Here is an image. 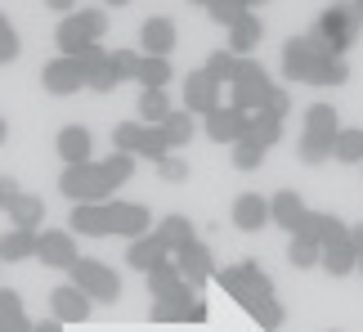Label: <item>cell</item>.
Listing matches in <instances>:
<instances>
[{"instance_id": "51", "label": "cell", "mask_w": 363, "mask_h": 332, "mask_svg": "<svg viewBox=\"0 0 363 332\" xmlns=\"http://www.w3.org/2000/svg\"><path fill=\"white\" fill-rule=\"evenodd\" d=\"M5 135H9V126H5V117H0V144H5Z\"/></svg>"}, {"instance_id": "10", "label": "cell", "mask_w": 363, "mask_h": 332, "mask_svg": "<svg viewBox=\"0 0 363 332\" xmlns=\"http://www.w3.org/2000/svg\"><path fill=\"white\" fill-rule=\"evenodd\" d=\"M40 86H45L50 94H77L86 90V63L81 59H67V54H54V59H45V67H40Z\"/></svg>"}, {"instance_id": "18", "label": "cell", "mask_w": 363, "mask_h": 332, "mask_svg": "<svg viewBox=\"0 0 363 332\" xmlns=\"http://www.w3.org/2000/svg\"><path fill=\"white\" fill-rule=\"evenodd\" d=\"M81 63H86V86L90 90H99V94H108V90H117L121 81H117V72H113V50H104V45H90L86 54H77Z\"/></svg>"}, {"instance_id": "33", "label": "cell", "mask_w": 363, "mask_h": 332, "mask_svg": "<svg viewBox=\"0 0 363 332\" xmlns=\"http://www.w3.org/2000/svg\"><path fill=\"white\" fill-rule=\"evenodd\" d=\"M345 81H350V63L337 59V54H328V59H318L310 86H345Z\"/></svg>"}, {"instance_id": "49", "label": "cell", "mask_w": 363, "mask_h": 332, "mask_svg": "<svg viewBox=\"0 0 363 332\" xmlns=\"http://www.w3.org/2000/svg\"><path fill=\"white\" fill-rule=\"evenodd\" d=\"M36 332H63V323H59V319H40Z\"/></svg>"}, {"instance_id": "42", "label": "cell", "mask_w": 363, "mask_h": 332, "mask_svg": "<svg viewBox=\"0 0 363 332\" xmlns=\"http://www.w3.org/2000/svg\"><path fill=\"white\" fill-rule=\"evenodd\" d=\"M23 54V40H18V32H13V23L0 13V63H13Z\"/></svg>"}, {"instance_id": "43", "label": "cell", "mask_w": 363, "mask_h": 332, "mask_svg": "<svg viewBox=\"0 0 363 332\" xmlns=\"http://www.w3.org/2000/svg\"><path fill=\"white\" fill-rule=\"evenodd\" d=\"M260 113H269V117H278V121H287V113H291V94H287L283 86H274L269 94H264Z\"/></svg>"}, {"instance_id": "36", "label": "cell", "mask_w": 363, "mask_h": 332, "mask_svg": "<svg viewBox=\"0 0 363 332\" xmlns=\"http://www.w3.org/2000/svg\"><path fill=\"white\" fill-rule=\"evenodd\" d=\"M287 260H291L296 270H314V265H323V243L291 238V243H287Z\"/></svg>"}, {"instance_id": "32", "label": "cell", "mask_w": 363, "mask_h": 332, "mask_svg": "<svg viewBox=\"0 0 363 332\" xmlns=\"http://www.w3.org/2000/svg\"><path fill=\"white\" fill-rule=\"evenodd\" d=\"M171 77H175V67H171V59H148L144 54V63H139V86L144 90H166L171 86Z\"/></svg>"}, {"instance_id": "56", "label": "cell", "mask_w": 363, "mask_h": 332, "mask_svg": "<svg viewBox=\"0 0 363 332\" xmlns=\"http://www.w3.org/2000/svg\"><path fill=\"white\" fill-rule=\"evenodd\" d=\"M359 270H363V256H359Z\"/></svg>"}, {"instance_id": "50", "label": "cell", "mask_w": 363, "mask_h": 332, "mask_svg": "<svg viewBox=\"0 0 363 332\" xmlns=\"http://www.w3.org/2000/svg\"><path fill=\"white\" fill-rule=\"evenodd\" d=\"M350 238H354V247H359V256H363V220H359V225H350Z\"/></svg>"}, {"instance_id": "28", "label": "cell", "mask_w": 363, "mask_h": 332, "mask_svg": "<svg viewBox=\"0 0 363 332\" xmlns=\"http://www.w3.org/2000/svg\"><path fill=\"white\" fill-rule=\"evenodd\" d=\"M152 233H157V238H162V247L175 256L179 247H189V243H193V220H189V216H179V211H175V216H162Z\"/></svg>"}, {"instance_id": "19", "label": "cell", "mask_w": 363, "mask_h": 332, "mask_svg": "<svg viewBox=\"0 0 363 332\" xmlns=\"http://www.w3.org/2000/svg\"><path fill=\"white\" fill-rule=\"evenodd\" d=\"M264 225H274L264 193H238V198H233V229H242V233H260Z\"/></svg>"}, {"instance_id": "11", "label": "cell", "mask_w": 363, "mask_h": 332, "mask_svg": "<svg viewBox=\"0 0 363 332\" xmlns=\"http://www.w3.org/2000/svg\"><path fill=\"white\" fill-rule=\"evenodd\" d=\"M202 131H206V140L211 144H238L247 140V131H251V113H242V108H233V104H220L211 117H202Z\"/></svg>"}, {"instance_id": "39", "label": "cell", "mask_w": 363, "mask_h": 332, "mask_svg": "<svg viewBox=\"0 0 363 332\" xmlns=\"http://www.w3.org/2000/svg\"><path fill=\"white\" fill-rule=\"evenodd\" d=\"M202 67H206V72H211V77L220 81V86H229V81H233V72H238V54H229V50H216V54H211V59H206Z\"/></svg>"}, {"instance_id": "38", "label": "cell", "mask_w": 363, "mask_h": 332, "mask_svg": "<svg viewBox=\"0 0 363 332\" xmlns=\"http://www.w3.org/2000/svg\"><path fill=\"white\" fill-rule=\"evenodd\" d=\"M206 13H211V23L233 27L242 13H251V5H247V0H211V5H206Z\"/></svg>"}, {"instance_id": "12", "label": "cell", "mask_w": 363, "mask_h": 332, "mask_svg": "<svg viewBox=\"0 0 363 332\" xmlns=\"http://www.w3.org/2000/svg\"><path fill=\"white\" fill-rule=\"evenodd\" d=\"M171 260L179 265V274H184V283L193 287V292H202V287L216 279V270H220L216 260H211V247H206L202 238H193L189 247H179V252H175Z\"/></svg>"}, {"instance_id": "54", "label": "cell", "mask_w": 363, "mask_h": 332, "mask_svg": "<svg viewBox=\"0 0 363 332\" xmlns=\"http://www.w3.org/2000/svg\"><path fill=\"white\" fill-rule=\"evenodd\" d=\"M193 5H211V0H193Z\"/></svg>"}, {"instance_id": "26", "label": "cell", "mask_w": 363, "mask_h": 332, "mask_svg": "<svg viewBox=\"0 0 363 332\" xmlns=\"http://www.w3.org/2000/svg\"><path fill=\"white\" fill-rule=\"evenodd\" d=\"M162 260H171V252L162 247L157 233H144V238H135L130 247H125V265L139 270V274H148V270H157Z\"/></svg>"}, {"instance_id": "20", "label": "cell", "mask_w": 363, "mask_h": 332, "mask_svg": "<svg viewBox=\"0 0 363 332\" xmlns=\"http://www.w3.org/2000/svg\"><path fill=\"white\" fill-rule=\"evenodd\" d=\"M206 301H152V310H148V319L152 323H206Z\"/></svg>"}, {"instance_id": "16", "label": "cell", "mask_w": 363, "mask_h": 332, "mask_svg": "<svg viewBox=\"0 0 363 332\" xmlns=\"http://www.w3.org/2000/svg\"><path fill=\"white\" fill-rule=\"evenodd\" d=\"M175 40H179V32L166 13H152V18H144V27H139V54H148V59H171Z\"/></svg>"}, {"instance_id": "4", "label": "cell", "mask_w": 363, "mask_h": 332, "mask_svg": "<svg viewBox=\"0 0 363 332\" xmlns=\"http://www.w3.org/2000/svg\"><path fill=\"white\" fill-rule=\"evenodd\" d=\"M337 108L332 104H310L305 108V121H301V144H296V157L305 166H318V162H328L332 157V148H337Z\"/></svg>"}, {"instance_id": "25", "label": "cell", "mask_w": 363, "mask_h": 332, "mask_svg": "<svg viewBox=\"0 0 363 332\" xmlns=\"http://www.w3.org/2000/svg\"><path fill=\"white\" fill-rule=\"evenodd\" d=\"M40 229H9L0 233V265H18V260H36Z\"/></svg>"}, {"instance_id": "48", "label": "cell", "mask_w": 363, "mask_h": 332, "mask_svg": "<svg viewBox=\"0 0 363 332\" xmlns=\"http://www.w3.org/2000/svg\"><path fill=\"white\" fill-rule=\"evenodd\" d=\"M45 5H50L54 13H72V9H77V0H45Z\"/></svg>"}, {"instance_id": "30", "label": "cell", "mask_w": 363, "mask_h": 332, "mask_svg": "<svg viewBox=\"0 0 363 332\" xmlns=\"http://www.w3.org/2000/svg\"><path fill=\"white\" fill-rule=\"evenodd\" d=\"M193 126H198V121H193V113H189V108H175V113L166 117L157 131L166 135V144H171V153H175V148L193 144Z\"/></svg>"}, {"instance_id": "14", "label": "cell", "mask_w": 363, "mask_h": 332, "mask_svg": "<svg viewBox=\"0 0 363 332\" xmlns=\"http://www.w3.org/2000/svg\"><path fill=\"white\" fill-rule=\"evenodd\" d=\"M36 260L50 270H72L77 265V233L72 229H40V243H36Z\"/></svg>"}, {"instance_id": "46", "label": "cell", "mask_w": 363, "mask_h": 332, "mask_svg": "<svg viewBox=\"0 0 363 332\" xmlns=\"http://www.w3.org/2000/svg\"><path fill=\"white\" fill-rule=\"evenodd\" d=\"M0 332H36V323L27 319V310L23 314H0Z\"/></svg>"}, {"instance_id": "1", "label": "cell", "mask_w": 363, "mask_h": 332, "mask_svg": "<svg viewBox=\"0 0 363 332\" xmlns=\"http://www.w3.org/2000/svg\"><path fill=\"white\" fill-rule=\"evenodd\" d=\"M216 283L225 287V292L238 301V306L256 319L264 332H278L287 319V310L278 306V297H274V279L264 274L256 260H238V265H220L216 270Z\"/></svg>"}, {"instance_id": "5", "label": "cell", "mask_w": 363, "mask_h": 332, "mask_svg": "<svg viewBox=\"0 0 363 332\" xmlns=\"http://www.w3.org/2000/svg\"><path fill=\"white\" fill-rule=\"evenodd\" d=\"M104 32H108V13L86 5V9H72V13L59 18V27H54V45H59V54L77 59V54H86L90 45H99Z\"/></svg>"}, {"instance_id": "23", "label": "cell", "mask_w": 363, "mask_h": 332, "mask_svg": "<svg viewBox=\"0 0 363 332\" xmlns=\"http://www.w3.org/2000/svg\"><path fill=\"white\" fill-rule=\"evenodd\" d=\"M54 148H59L63 166H86V162H94V157H90V153H94V140H90L86 126H63L59 140H54Z\"/></svg>"}, {"instance_id": "13", "label": "cell", "mask_w": 363, "mask_h": 332, "mask_svg": "<svg viewBox=\"0 0 363 332\" xmlns=\"http://www.w3.org/2000/svg\"><path fill=\"white\" fill-rule=\"evenodd\" d=\"M220 81L206 72V67H193V72L184 77V108L193 117H211L216 108H220Z\"/></svg>"}, {"instance_id": "29", "label": "cell", "mask_w": 363, "mask_h": 332, "mask_svg": "<svg viewBox=\"0 0 363 332\" xmlns=\"http://www.w3.org/2000/svg\"><path fill=\"white\" fill-rule=\"evenodd\" d=\"M9 220H13V229H40L45 225V198H40V193H23V198L9 206Z\"/></svg>"}, {"instance_id": "9", "label": "cell", "mask_w": 363, "mask_h": 332, "mask_svg": "<svg viewBox=\"0 0 363 332\" xmlns=\"http://www.w3.org/2000/svg\"><path fill=\"white\" fill-rule=\"evenodd\" d=\"M359 27H363V23H359V13H354V5H328L323 13H318L314 32L323 36L328 45H332V54H337V59H341V54H345V50L354 45Z\"/></svg>"}, {"instance_id": "24", "label": "cell", "mask_w": 363, "mask_h": 332, "mask_svg": "<svg viewBox=\"0 0 363 332\" xmlns=\"http://www.w3.org/2000/svg\"><path fill=\"white\" fill-rule=\"evenodd\" d=\"M341 233H350V225H345V220H337L332 211H305L301 229L291 233V238H310V243H332V238H341Z\"/></svg>"}, {"instance_id": "41", "label": "cell", "mask_w": 363, "mask_h": 332, "mask_svg": "<svg viewBox=\"0 0 363 332\" xmlns=\"http://www.w3.org/2000/svg\"><path fill=\"white\" fill-rule=\"evenodd\" d=\"M139 63H144V54H139V50H113V72H117V81H135L139 77Z\"/></svg>"}, {"instance_id": "55", "label": "cell", "mask_w": 363, "mask_h": 332, "mask_svg": "<svg viewBox=\"0 0 363 332\" xmlns=\"http://www.w3.org/2000/svg\"><path fill=\"white\" fill-rule=\"evenodd\" d=\"M247 5H264V0H247Z\"/></svg>"}, {"instance_id": "37", "label": "cell", "mask_w": 363, "mask_h": 332, "mask_svg": "<svg viewBox=\"0 0 363 332\" xmlns=\"http://www.w3.org/2000/svg\"><path fill=\"white\" fill-rule=\"evenodd\" d=\"M332 157H337V162H363V131L359 126H341Z\"/></svg>"}, {"instance_id": "53", "label": "cell", "mask_w": 363, "mask_h": 332, "mask_svg": "<svg viewBox=\"0 0 363 332\" xmlns=\"http://www.w3.org/2000/svg\"><path fill=\"white\" fill-rule=\"evenodd\" d=\"M104 5H113V9H117V5H130V0H104Z\"/></svg>"}, {"instance_id": "40", "label": "cell", "mask_w": 363, "mask_h": 332, "mask_svg": "<svg viewBox=\"0 0 363 332\" xmlns=\"http://www.w3.org/2000/svg\"><path fill=\"white\" fill-rule=\"evenodd\" d=\"M264 153H269V148H260L256 140H238L233 144V166H238V171H256L264 162Z\"/></svg>"}, {"instance_id": "17", "label": "cell", "mask_w": 363, "mask_h": 332, "mask_svg": "<svg viewBox=\"0 0 363 332\" xmlns=\"http://www.w3.org/2000/svg\"><path fill=\"white\" fill-rule=\"evenodd\" d=\"M50 319H59V323H86L90 319V297L81 292L77 283H59L50 292Z\"/></svg>"}, {"instance_id": "44", "label": "cell", "mask_w": 363, "mask_h": 332, "mask_svg": "<svg viewBox=\"0 0 363 332\" xmlns=\"http://www.w3.org/2000/svg\"><path fill=\"white\" fill-rule=\"evenodd\" d=\"M157 175L166 179V184H184V179H189V162L171 153V157H162V162H157Z\"/></svg>"}, {"instance_id": "7", "label": "cell", "mask_w": 363, "mask_h": 332, "mask_svg": "<svg viewBox=\"0 0 363 332\" xmlns=\"http://www.w3.org/2000/svg\"><path fill=\"white\" fill-rule=\"evenodd\" d=\"M269 90H274L269 72H264L256 59H238V72H233V81H229V104L242 108V113H260V104H264Z\"/></svg>"}, {"instance_id": "47", "label": "cell", "mask_w": 363, "mask_h": 332, "mask_svg": "<svg viewBox=\"0 0 363 332\" xmlns=\"http://www.w3.org/2000/svg\"><path fill=\"white\" fill-rule=\"evenodd\" d=\"M0 314H23V297L13 287H0Z\"/></svg>"}, {"instance_id": "22", "label": "cell", "mask_w": 363, "mask_h": 332, "mask_svg": "<svg viewBox=\"0 0 363 332\" xmlns=\"http://www.w3.org/2000/svg\"><path fill=\"white\" fill-rule=\"evenodd\" d=\"M305 211H310V206L301 202V193H296V189H278L274 198H269V220H274L278 229H287V233H296V229H301Z\"/></svg>"}, {"instance_id": "27", "label": "cell", "mask_w": 363, "mask_h": 332, "mask_svg": "<svg viewBox=\"0 0 363 332\" xmlns=\"http://www.w3.org/2000/svg\"><path fill=\"white\" fill-rule=\"evenodd\" d=\"M260 36H264V23L256 18V13H242V18L229 27V45H225V50L238 54V59H247V50H256Z\"/></svg>"}, {"instance_id": "34", "label": "cell", "mask_w": 363, "mask_h": 332, "mask_svg": "<svg viewBox=\"0 0 363 332\" xmlns=\"http://www.w3.org/2000/svg\"><path fill=\"white\" fill-rule=\"evenodd\" d=\"M247 140H256L260 148H274L278 140H283V121L269 117V113H251V131H247Z\"/></svg>"}, {"instance_id": "31", "label": "cell", "mask_w": 363, "mask_h": 332, "mask_svg": "<svg viewBox=\"0 0 363 332\" xmlns=\"http://www.w3.org/2000/svg\"><path fill=\"white\" fill-rule=\"evenodd\" d=\"M171 113L175 108H171V94L166 90H139V121L144 126H162Z\"/></svg>"}, {"instance_id": "15", "label": "cell", "mask_w": 363, "mask_h": 332, "mask_svg": "<svg viewBox=\"0 0 363 332\" xmlns=\"http://www.w3.org/2000/svg\"><path fill=\"white\" fill-rule=\"evenodd\" d=\"M144 283H148V292H152V301H193L198 292L184 283V274H179V265L175 260H162L157 270H148L144 274Z\"/></svg>"}, {"instance_id": "21", "label": "cell", "mask_w": 363, "mask_h": 332, "mask_svg": "<svg viewBox=\"0 0 363 332\" xmlns=\"http://www.w3.org/2000/svg\"><path fill=\"white\" fill-rule=\"evenodd\" d=\"M318 270H328L332 279H345V274L359 270V247H354L350 233H341V238L323 243V265H318Z\"/></svg>"}, {"instance_id": "8", "label": "cell", "mask_w": 363, "mask_h": 332, "mask_svg": "<svg viewBox=\"0 0 363 332\" xmlns=\"http://www.w3.org/2000/svg\"><path fill=\"white\" fill-rule=\"evenodd\" d=\"M67 274H72L67 283H77L90 301H117V297H121V279H117V270H113V265H104V260L81 256Z\"/></svg>"}, {"instance_id": "6", "label": "cell", "mask_w": 363, "mask_h": 332, "mask_svg": "<svg viewBox=\"0 0 363 332\" xmlns=\"http://www.w3.org/2000/svg\"><path fill=\"white\" fill-rule=\"evenodd\" d=\"M328 54H332V45L314 32V27H310V32H301V36H291L287 45H283V77L291 81V86H310L318 59H328Z\"/></svg>"}, {"instance_id": "3", "label": "cell", "mask_w": 363, "mask_h": 332, "mask_svg": "<svg viewBox=\"0 0 363 332\" xmlns=\"http://www.w3.org/2000/svg\"><path fill=\"white\" fill-rule=\"evenodd\" d=\"M135 175V157L130 153H113V157H94L86 166H63L59 175V193L72 202H113V193Z\"/></svg>"}, {"instance_id": "52", "label": "cell", "mask_w": 363, "mask_h": 332, "mask_svg": "<svg viewBox=\"0 0 363 332\" xmlns=\"http://www.w3.org/2000/svg\"><path fill=\"white\" fill-rule=\"evenodd\" d=\"M354 13H359V23H363V0H354Z\"/></svg>"}, {"instance_id": "45", "label": "cell", "mask_w": 363, "mask_h": 332, "mask_svg": "<svg viewBox=\"0 0 363 332\" xmlns=\"http://www.w3.org/2000/svg\"><path fill=\"white\" fill-rule=\"evenodd\" d=\"M18 198H23V184H18L13 175H0V211H9Z\"/></svg>"}, {"instance_id": "2", "label": "cell", "mask_w": 363, "mask_h": 332, "mask_svg": "<svg viewBox=\"0 0 363 332\" xmlns=\"http://www.w3.org/2000/svg\"><path fill=\"white\" fill-rule=\"evenodd\" d=\"M67 229L72 233H86V238H113V233H121V238H144V233H152V216L144 202H77L72 216H67Z\"/></svg>"}, {"instance_id": "35", "label": "cell", "mask_w": 363, "mask_h": 332, "mask_svg": "<svg viewBox=\"0 0 363 332\" xmlns=\"http://www.w3.org/2000/svg\"><path fill=\"white\" fill-rule=\"evenodd\" d=\"M144 121H117L113 126V148L117 153H130V157H139V144H144Z\"/></svg>"}]
</instances>
